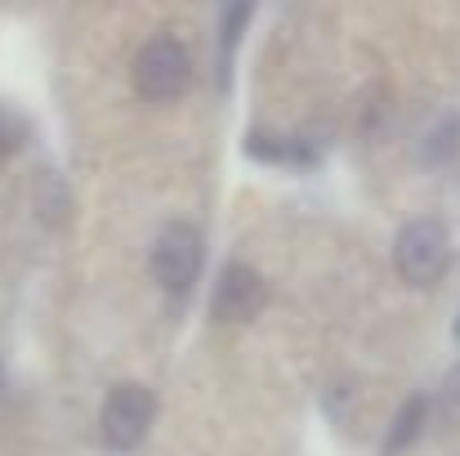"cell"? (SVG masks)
Listing matches in <instances>:
<instances>
[{"label": "cell", "mask_w": 460, "mask_h": 456, "mask_svg": "<svg viewBox=\"0 0 460 456\" xmlns=\"http://www.w3.org/2000/svg\"><path fill=\"white\" fill-rule=\"evenodd\" d=\"M452 264V237L438 219H411L394 242V269L407 287H434Z\"/></svg>", "instance_id": "1"}, {"label": "cell", "mask_w": 460, "mask_h": 456, "mask_svg": "<svg viewBox=\"0 0 460 456\" xmlns=\"http://www.w3.org/2000/svg\"><path fill=\"white\" fill-rule=\"evenodd\" d=\"M192 81V58L179 36H153L135 58V90L148 103H174Z\"/></svg>", "instance_id": "2"}, {"label": "cell", "mask_w": 460, "mask_h": 456, "mask_svg": "<svg viewBox=\"0 0 460 456\" xmlns=\"http://www.w3.org/2000/svg\"><path fill=\"white\" fill-rule=\"evenodd\" d=\"M201 255H206L201 233L192 224L174 219V224H165L156 233V242H153V278L165 291L183 296L197 282V273H201Z\"/></svg>", "instance_id": "3"}, {"label": "cell", "mask_w": 460, "mask_h": 456, "mask_svg": "<svg viewBox=\"0 0 460 456\" xmlns=\"http://www.w3.org/2000/svg\"><path fill=\"white\" fill-rule=\"evenodd\" d=\"M156 416V398L144 385H117L103 403V443L112 452H130L148 439Z\"/></svg>", "instance_id": "4"}, {"label": "cell", "mask_w": 460, "mask_h": 456, "mask_svg": "<svg viewBox=\"0 0 460 456\" xmlns=\"http://www.w3.org/2000/svg\"><path fill=\"white\" fill-rule=\"evenodd\" d=\"M264 300H269L264 278H260L251 264H228V269L219 273V287H215L210 313H215V322L237 326V322H251V317L264 308Z\"/></svg>", "instance_id": "5"}, {"label": "cell", "mask_w": 460, "mask_h": 456, "mask_svg": "<svg viewBox=\"0 0 460 456\" xmlns=\"http://www.w3.org/2000/svg\"><path fill=\"white\" fill-rule=\"evenodd\" d=\"M425 412H429V403H425L420 394H411V398L398 407V416H394V430H389V439H385V452H389V456H402V452H407V448L420 439Z\"/></svg>", "instance_id": "6"}, {"label": "cell", "mask_w": 460, "mask_h": 456, "mask_svg": "<svg viewBox=\"0 0 460 456\" xmlns=\"http://www.w3.org/2000/svg\"><path fill=\"white\" fill-rule=\"evenodd\" d=\"M456 139H460V121L456 117H443V121L434 126V135L420 144V161H425V165H438V161L456 156V148H460Z\"/></svg>", "instance_id": "7"}, {"label": "cell", "mask_w": 460, "mask_h": 456, "mask_svg": "<svg viewBox=\"0 0 460 456\" xmlns=\"http://www.w3.org/2000/svg\"><path fill=\"white\" fill-rule=\"evenodd\" d=\"M27 135H31V130H27V121H22L13 108H4V103H0V161L22 148V144H27Z\"/></svg>", "instance_id": "8"}, {"label": "cell", "mask_w": 460, "mask_h": 456, "mask_svg": "<svg viewBox=\"0 0 460 456\" xmlns=\"http://www.w3.org/2000/svg\"><path fill=\"white\" fill-rule=\"evenodd\" d=\"M438 407H443V416L460 425V362L443 376V389H438Z\"/></svg>", "instance_id": "9"}, {"label": "cell", "mask_w": 460, "mask_h": 456, "mask_svg": "<svg viewBox=\"0 0 460 456\" xmlns=\"http://www.w3.org/2000/svg\"><path fill=\"white\" fill-rule=\"evenodd\" d=\"M0 394H4V367H0Z\"/></svg>", "instance_id": "10"}, {"label": "cell", "mask_w": 460, "mask_h": 456, "mask_svg": "<svg viewBox=\"0 0 460 456\" xmlns=\"http://www.w3.org/2000/svg\"><path fill=\"white\" fill-rule=\"evenodd\" d=\"M456 335H460V322H456Z\"/></svg>", "instance_id": "11"}]
</instances>
